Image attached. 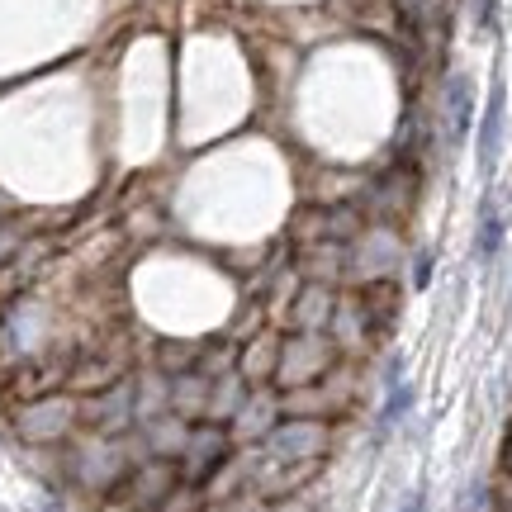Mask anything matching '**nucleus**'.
<instances>
[{
	"label": "nucleus",
	"instance_id": "1",
	"mask_svg": "<svg viewBox=\"0 0 512 512\" xmlns=\"http://www.w3.org/2000/svg\"><path fill=\"white\" fill-rule=\"evenodd\" d=\"M176 479H181V465H171V460H152L143 470H133V475L119 479V489L110 494V503L119 512H157L166 503V494L176 489Z\"/></svg>",
	"mask_w": 512,
	"mask_h": 512
},
{
	"label": "nucleus",
	"instance_id": "2",
	"mask_svg": "<svg viewBox=\"0 0 512 512\" xmlns=\"http://www.w3.org/2000/svg\"><path fill=\"white\" fill-rule=\"evenodd\" d=\"M228 451H233V441H228V427H223V422H195L190 437H185V451H181V479L209 484V479L228 465Z\"/></svg>",
	"mask_w": 512,
	"mask_h": 512
},
{
	"label": "nucleus",
	"instance_id": "3",
	"mask_svg": "<svg viewBox=\"0 0 512 512\" xmlns=\"http://www.w3.org/2000/svg\"><path fill=\"white\" fill-rule=\"evenodd\" d=\"M332 366V342L323 332H299L290 342H280V366H275V384L280 389H299V384L318 380Z\"/></svg>",
	"mask_w": 512,
	"mask_h": 512
},
{
	"label": "nucleus",
	"instance_id": "4",
	"mask_svg": "<svg viewBox=\"0 0 512 512\" xmlns=\"http://www.w3.org/2000/svg\"><path fill=\"white\" fill-rule=\"evenodd\" d=\"M261 446H266V460H290V465H299V460H318L323 451H328V427L313 422V418H294V422L271 427Z\"/></svg>",
	"mask_w": 512,
	"mask_h": 512
},
{
	"label": "nucleus",
	"instance_id": "5",
	"mask_svg": "<svg viewBox=\"0 0 512 512\" xmlns=\"http://www.w3.org/2000/svg\"><path fill=\"white\" fill-rule=\"evenodd\" d=\"M503 128H508V91L494 81V91L484 100V124H479V171H494L503 152Z\"/></svg>",
	"mask_w": 512,
	"mask_h": 512
},
{
	"label": "nucleus",
	"instance_id": "6",
	"mask_svg": "<svg viewBox=\"0 0 512 512\" xmlns=\"http://www.w3.org/2000/svg\"><path fill=\"white\" fill-rule=\"evenodd\" d=\"M475 124V81L456 72L446 81V143H460Z\"/></svg>",
	"mask_w": 512,
	"mask_h": 512
},
{
	"label": "nucleus",
	"instance_id": "7",
	"mask_svg": "<svg viewBox=\"0 0 512 512\" xmlns=\"http://www.w3.org/2000/svg\"><path fill=\"white\" fill-rule=\"evenodd\" d=\"M209 394H214V380L204 370H190V375H181V380L171 384V413H181L185 422L190 418L204 422L209 418Z\"/></svg>",
	"mask_w": 512,
	"mask_h": 512
},
{
	"label": "nucleus",
	"instance_id": "8",
	"mask_svg": "<svg viewBox=\"0 0 512 512\" xmlns=\"http://www.w3.org/2000/svg\"><path fill=\"white\" fill-rule=\"evenodd\" d=\"M275 366H280V337L275 332H261L252 347L242 351V380L256 384V380H275Z\"/></svg>",
	"mask_w": 512,
	"mask_h": 512
},
{
	"label": "nucleus",
	"instance_id": "9",
	"mask_svg": "<svg viewBox=\"0 0 512 512\" xmlns=\"http://www.w3.org/2000/svg\"><path fill=\"white\" fill-rule=\"evenodd\" d=\"M323 323H332V290H304L294 299V328L299 332H323Z\"/></svg>",
	"mask_w": 512,
	"mask_h": 512
},
{
	"label": "nucleus",
	"instance_id": "10",
	"mask_svg": "<svg viewBox=\"0 0 512 512\" xmlns=\"http://www.w3.org/2000/svg\"><path fill=\"white\" fill-rule=\"evenodd\" d=\"M72 403H62V399H48V403H38L34 413L24 418V432H34V437H57L67 422H72Z\"/></svg>",
	"mask_w": 512,
	"mask_h": 512
},
{
	"label": "nucleus",
	"instance_id": "11",
	"mask_svg": "<svg viewBox=\"0 0 512 512\" xmlns=\"http://www.w3.org/2000/svg\"><path fill=\"white\" fill-rule=\"evenodd\" d=\"M86 418L95 427H105V432H119L128 418H133V408H128V389H114L110 399H95V408H86Z\"/></svg>",
	"mask_w": 512,
	"mask_h": 512
},
{
	"label": "nucleus",
	"instance_id": "12",
	"mask_svg": "<svg viewBox=\"0 0 512 512\" xmlns=\"http://www.w3.org/2000/svg\"><path fill=\"white\" fill-rule=\"evenodd\" d=\"M498 247H503V219H498L494 204H484V219H479V233H475V256L479 261H494Z\"/></svg>",
	"mask_w": 512,
	"mask_h": 512
},
{
	"label": "nucleus",
	"instance_id": "13",
	"mask_svg": "<svg viewBox=\"0 0 512 512\" xmlns=\"http://www.w3.org/2000/svg\"><path fill=\"white\" fill-rule=\"evenodd\" d=\"M399 5H403V15L413 19L418 29L427 24V19H432V0H399Z\"/></svg>",
	"mask_w": 512,
	"mask_h": 512
},
{
	"label": "nucleus",
	"instance_id": "14",
	"mask_svg": "<svg viewBox=\"0 0 512 512\" xmlns=\"http://www.w3.org/2000/svg\"><path fill=\"white\" fill-rule=\"evenodd\" d=\"M408 403H413V389H394V399H389V408H384V422H394Z\"/></svg>",
	"mask_w": 512,
	"mask_h": 512
},
{
	"label": "nucleus",
	"instance_id": "15",
	"mask_svg": "<svg viewBox=\"0 0 512 512\" xmlns=\"http://www.w3.org/2000/svg\"><path fill=\"white\" fill-rule=\"evenodd\" d=\"M494 10H498V0H475V19H479V29H494Z\"/></svg>",
	"mask_w": 512,
	"mask_h": 512
},
{
	"label": "nucleus",
	"instance_id": "16",
	"mask_svg": "<svg viewBox=\"0 0 512 512\" xmlns=\"http://www.w3.org/2000/svg\"><path fill=\"white\" fill-rule=\"evenodd\" d=\"M427 275H432V256L422 252L418 256V275H413V280H418V290H427Z\"/></svg>",
	"mask_w": 512,
	"mask_h": 512
},
{
	"label": "nucleus",
	"instance_id": "17",
	"mask_svg": "<svg viewBox=\"0 0 512 512\" xmlns=\"http://www.w3.org/2000/svg\"><path fill=\"white\" fill-rule=\"evenodd\" d=\"M403 512H422V494L408 498V503H403Z\"/></svg>",
	"mask_w": 512,
	"mask_h": 512
}]
</instances>
